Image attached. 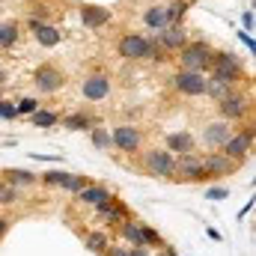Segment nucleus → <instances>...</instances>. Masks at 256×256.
<instances>
[{
    "label": "nucleus",
    "mask_w": 256,
    "mask_h": 256,
    "mask_svg": "<svg viewBox=\"0 0 256 256\" xmlns=\"http://www.w3.org/2000/svg\"><path fill=\"white\" fill-rule=\"evenodd\" d=\"M164 48L155 42V39H146V36H137V33H126L120 39V57L126 60H155L161 63L164 57Z\"/></svg>",
    "instance_id": "obj_1"
},
{
    "label": "nucleus",
    "mask_w": 256,
    "mask_h": 256,
    "mask_svg": "<svg viewBox=\"0 0 256 256\" xmlns=\"http://www.w3.org/2000/svg\"><path fill=\"white\" fill-rule=\"evenodd\" d=\"M212 78H218V80H226V84H236L242 74H244V68H242V60L232 54V51H214L212 54Z\"/></svg>",
    "instance_id": "obj_2"
},
{
    "label": "nucleus",
    "mask_w": 256,
    "mask_h": 256,
    "mask_svg": "<svg viewBox=\"0 0 256 256\" xmlns=\"http://www.w3.org/2000/svg\"><path fill=\"white\" fill-rule=\"evenodd\" d=\"M212 48L206 45V42H188L185 48H179V63L182 68H188V72H208V66H212Z\"/></svg>",
    "instance_id": "obj_3"
},
{
    "label": "nucleus",
    "mask_w": 256,
    "mask_h": 256,
    "mask_svg": "<svg viewBox=\"0 0 256 256\" xmlns=\"http://www.w3.org/2000/svg\"><path fill=\"white\" fill-rule=\"evenodd\" d=\"M63 84H66V74L57 66L45 63V66H36V68H33V86H36L42 96H54L57 90H63Z\"/></svg>",
    "instance_id": "obj_4"
},
{
    "label": "nucleus",
    "mask_w": 256,
    "mask_h": 256,
    "mask_svg": "<svg viewBox=\"0 0 256 256\" xmlns=\"http://www.w3.org/2000/svg\"><path fill=\"white\" fill-rule=\"evenodd\" d=\"M206 84H208V78L202 72H188V68H179L170 78V86L182 96H206Z\"/></svg>",
    "instance_id": "obj_5"
},
{
    "label": "nucleus",
    "mask_w": 256,
    "mask_h": 256,
    "mask_svg": "<svg viewBox=\"0 0 256 256\" xmlns=\"http://www.w3.org/2000/svg\"><path fill=\"white\" fill-rule=\"evenodd\" d=\"M146 170L158 179H176V155L167 149H149L146 152Z\"/></svg>",
    "instance_id": "obj_6"
},
{
    "label": "nucleus",
    "mask_w": 256,
    "mask_h": 256,
    "mask_svg": "<svg viewBox=\"0 0 256 256\" xmlns=\"http://www.w3.org/2000/svg\"><path fill=\"white\" fill-rule=\"evenodd\" d=\"M220 149H224L226 158H232L236 164H242L250 155V149H254V126H248L244 131H238V134H230V140Z\"/></svg>",
    "instance_id": "obj_7"
},
{
    "label": "nucleus",
    "mask_w": 256,
    "mask_h": 256,
    "mask_svg": "<svg viewBox=\"0 0 256 256\" xmlns=\"http://www.w3.org/2000/svg\"><path fill=\"white\" fill-rule=\"evenodd\" d=\"M218 114H220V120H244L248 114H250V96H244V92H230L226 98H220L218 102Z\"/></svg>",
    "instance_id": "obj_8"
},
{
    "label": "nucleus",
    "mask_w": 256,
    "mask_h": 256,
    "mask_svg": "<svg viewBox=\"0 0 256 256\" xmlns=\"http://www.w3.org/2000/svg\"><path fill=\"white\" fill-rule=\"evenodd\" d=\"M176 179H182V182H202V179H208V173H206V167H202V158L200 155H176Z\"/></svg>",
    "instance_id": "obj_9"
},
{
    "label": "nucleus",
    "mask_w": 256,
    "mask_h": 256,
    "mask_svg": "<svg viewBox=\"0 0 256 256\" xmlns=\"http://www.w3.org/2000/svg\"><path fill=\"white\" fill-rule=\"evenodd\" d=\"M80 96H84L86 102H104V98L110 96V78L102 74V72L84 78V84H80Z\"/></svg>",
    "instance_id": "obj_10"
},
{
    "label": "nucleus",
    "mask_w": 256,
    "mask_h": 256,
    "mask_svg": "<svg viewBox=\"0 0 256 256\" xmlns=\"http://www.w3.org/2000/svg\"><path fill=\"white\" fill-rule=\"evenodd\" d=\"M202 167H206L208 179H224V176H230V173L238 170V164H236L232 158H226L224 152H208V155H202Z\"/></svg>",
    "instance_id": "obj_11"
},
{
    "label": "nucleus",
    "mask_w": 256,
    "mask_h": 256,
    "mask_svg": "<svg viewBox=\"0 0 256 256\" xmlns=\"http://www.w3.org/2000/svg\"><path fill=\"white\" fill-rule=\"evenodd\" d=\"M110 143L120 149V152H137L140 149V143H143V137H140V128L134 126H116L114 128V134H110Z\"/></svg>",
    "instance_id": "obj_12"
},
{
    "label": "nucleus",
    "mask_w": 256,
    "mask_h": 256,
    "mask_svg": "<svg viewBox=\"0 0 256 256\" xmlns=\"http://www.w3.org/2000/svg\"><path fill=\"white\" fill-rule=\"evenodd\" d=\"M155 42H158L164 51H179V48L188 45V30H185L182 24H167V27L155 36Z\"/></svg>",
    "instance_id": "obj_13"
},
{
    "label": "nucleus",
    "mask_w": 256,
    "mask_h": 256,
    "mask_svg": "<svg viewBox=\"0 0 256 256\" xmlns=\"http://www.w3.org/2000/svg\"><path fill=\"white\" fill-rule=\"evenodd\" d=\"M230 134H232V128L226 120H218V122H208L206 131H202V140H206V146H212V149H220L226 140H230Z\"/></svg>",
    "instance_id": "obj_14"
},
{
    "label": "nucleus",
    "mask_w": 256,
    "mask_h": 256,
    "mask_svg": "<svg viewBox=\"0 0 256 256\" xmlns=\"http://www.w3.org/2000/svg\"><path fill=\"white\" fill-rule=\"evenodd\" d=\"M80 21H84V27H90V30H96V27H104V24L110 21V9L86 3V6H80Z\"/></svg>",
    "instance_id": "obj_15"
},
{
    "label": "nucleus",
    "mask_w": 256,
    "mask_h": 256,
    "mask_svg": "<svg viewBox=\"0 0 256 256\" xmlns=\"http://www.w3.org/2000/svg\"><path fill=\"white\" fill-rule=\"evenodd\" d=\"M33 36H36V42H39L42 48H54V45H60V39H63V33H60L54 24H36V27H33Z\"/></svg>",
    "instance_id": "obj_16"
},
{
    "label": "nucleus",
    "mask_w": 256,
    "mask_h": 256,
    "mask_svg": "<svg viewBox=\"0 0 256 256\" xmlns=\"http://www.w3.org/2000/svg\"><path fill=\"white\" fill-rule=\"evenodd\" d=\"M167 152H176V155H188V152H194V137L188 134V131L167 134Z\"/></svg>",
    "instance_id": "obj_17"
},
{
    "label": "nucleus",
    "mask_w": 256,
    "mask_h": 256,
    "mask_svg": "<svg viewBox=\"0 0 256 256\" xmlns=\"http://www.w3.org/2000/svg\"><path fill=\"white\" fill-rule=\"evenodd\" d=\"M78 200H80V202H86V206H98V202L110 200V191H108L104 185H86L84 191L78 194Z\"/></svg>",
    "instance_id": "obj_18"
},
{
    "label": "nucleus",
    "mask_w": 256,
    "mask_h": 256,
    "mask_svg": "<svg viewBox=\"0 0 256 256\" xmlns=\"http://www.w3.org/2000/svg\"><path fill=\"white\" fill-rule=\"evenodd\" d=\"M120 232H122V238H126L131 248H143V236H140V220H122L120 224Z\"/></svg>",
    "instance_id": "obj_19"
},
{
    "label": "nucleus",
    "mask_w": 256,
    "mask_h": 256,
    "mask_svg": "<svg viewBox=\"0 0 256 256\" xmlns=\"http://www.w3.org/2000/svg\"><path fill=\"white\" fill-rule=\"evenodd\" d=\"M3 179L12 188H18V185H36L39 182V176L36 173H27V170H3Z\"/></svg>",
    "instance_id": "obj_20"
},
{
    "label": "nucleus",
    "mask_w": 256,
    "mask_h": 256,
    "mask_svg": "<svg viewBox=\"0 0 256 256\" xmlns=\"http://www.w3.org/2000/svg\"><path fill=\"white\" fill-rule=\"evenodd\" d=\"M21 39V27L15 21H3L0 24V48H12Z\"/></svg>",
    "instance_id": "obj_21"
},
{
    "label": "nucleus",
    "mask_w": 256,
    "mask_h": 256,
    "mask_svg": "<svg viewBox=\"0 0 256 256\" xmlns=\"http://www.w3.org/2000/svg\"><path fill=\"white\" fill-rule=\"evenodd\" d=\"M60 122H63V128H68V131H90V128L96 126V120H92L90 114H72V116L60 120Z\"/></svg>",
    "instance_id": "obj_22"
},
{
    "label": "nucleus",
    "mask_w": 256,
    "mask_h": 256,
    "mask_svg": "<svg viewBox=\"0 0 256 256\" xmlns=\"http://www.w3.org/2000/svg\"><path fill=\"white\" fill-rule=\"evenodd\" d=\"M30 122H33V128H54V126H60V114L39 108L36 114H30Z\"/></svg>",
    "instance_id": "obj_23"
},
{
    "label": "nucleus",
    "mask_w": 256,
    "mask_h": 256,
    "mask_svg": "<svg viewBox=\"0 0 256 256\" xmlns=\"http://www.w3.org/2000/svg\"><path fill=\"white\" fill-rule=\"evenodd\" d=\"M143 21L152 27V30H164L167 27V15H164V6H149L143 12Z\"/></svg>",
    "instance_id": "obj_24"
},
{
    "label": "nucleus",
    "mask_w": 256,
    "mask_h": 256,
    "mask_svg": "<svg viewBox=\"0 0 256 256\" xmlns=\"http://www.w3.org/2000/svg\"><path fill=\"white\" fill-rule=\"evenodd\" d=\"M230 92H232V84L218 80V78H208V84H206V96H212L214 102H220V98H226Z\"/></svg>",
    "instance_id": "obj_25"
},
{
    "label": "nucleus",
    "mask_w": 256,
    "mask_h": 256,
    "mask_svg": "<svg viewBox=\"0 0 256 256\" xmlns=\"http://www.w3.org/2000/svg\"><path fill=\"white\" fill-rule=\"evenodd\" d=\"M185 12H188V3H185V0H173L170 6H164V15H167V24H182V18H185Z\"/></svg>",
    "instance_id": "obj_26"
},
{
    "label": "nucleus",
    "mask_w": 256,
    "mask_h": 256,
    "mask_svg": "<svg viewBox=\"0 0 256 256\" xmlns=\"http://www.w3.org/2000/svg\"><path fill=\"white\" fill-rule=\"evenodd\" d=\"M108 244H110V238H108V232H102V230H96V232L86 236V248H90L92 254H104Z\"/></svg>",
    "instance_id": "obj_27"
},
{
    "label": "nucleus",
    "mask_w": 256,
    "mask_h": 256,
    "mask_svg": "<svg viewBox=\"0 0 256 256\" xmlns=\"http://www.w3.org/2000/svg\"><path fill=\"white\" fill-rule=\"evenodd\" d=\"M68 176H72V173H66V170H48V173H42V176H39V182H42V185H48V188H63Z\"/></svg>",
    "instance_id": "obj_28"
},
{
    "label": "nucleus",
    "mask_w": 256,
    "mask_h": 256,
    "mask_svg": "<svg viewBox=\"0 0 256 256\" xmlns=\"http://www.w3.org/2000/svg\"><path fill=\"white\" fill-rule=\"evenodd\" d=\"M140 236H143V248H164V238L149 224H140Z\"/></svg>",
    "instance_id": "obj_29"
},
{
    "label": "nucleus",
    "mask_w": 256,
    "mask_h": 256,
    "mask_svg": "<svg viewBox=\"0 0 256 256\" xmlns=\"http://www.w3.org/2000/svg\"><path fill=\"white\" fill-rule=\"evenodd\" d=\"M86 185H90V179H86V176H78V173H72V176H68V179H66L63 191H68V194H74V196H78V194L84 191V188H86Z\"/></svg>",
    "instance_id": "obj_30"
},
{
    "label": "nucleus",
    "mask_w": 256,
    "mask_h": 256,
    "mask_svg": "<svg viewBox=\"0 0 256 256\" xmlns=\"http://www.w3.org/2000/svg\"><path fill=\"white\" fill-rule=\"evenodd\" d=\"M90 134H92V146H96V149H108V146H114V143H110V134H108L102 126H92L90 128Z\"/></svg>",
    "instance_id": "obj_31"
},
{
    "label": "nucleus",
    "mask_w": 256,
    "mask_h": 256,
    "mask_svg": "<svg viewBox=\"0 0 256 256\" xmlns=\"http://www.w3.org/2000/svg\"><path fill=\"white\" fill-rule=\"evenodd\" d=\"M15 110H18V116H30V114H36V110H39V102L27 96V98H21V102L15 104Z\"/></svg>",
    "instance_id": "obj_32"
},
{
    "label": "nucleus",
    "mask_w": 256,
    "mask_h": 256,
    "mask_svg": "<svg viewBox=\"0 0 256 256\" xmlns=\"http://www.w3.org/2000/svg\"><path fill=\"white\" fill-rule=\"evenodd\" d=\"M18 116V110H15V102H6V98H0V120H15Z\"/></svg>",
    "instance_id": "obj_33"
},
{
    "label": "nucleus",
    "mask_w": 256,
    "mask_h": 256,
    "mask_svg": "<svg viewBox=\"0 0 256 256\" xmlns=\"http://www.w3.org/2000/svg\"><path fill=\"white\" fill-rule=\"evenodd\" d=\"M15 200H18V191H15L12 185H9V188H0V206H12Z\"/></svg>",
    "instance_id": "obj_34"
},
{
    "label": "nucleus",
    "mask_w": 256,
    "mask_h": 256,
    "mask_svg": "<svg viewBox=\"0 0 256 256\" xmlns=\"http://www.w3.org/2000/svg\"><path fill=\"white\" fill-rule=\"evenodd\" d=\"M104 256H128V250L122 248V244H108V250H104Z\"/></svg>",
    "instance_id": "obj_35"
},
{
    "label": "nucleus",
    "mask_w": 256,
    "mask_h": 256,
    "mask_svg": "<svg viewBox=\"0 0 256 256\" xmlns=\"http://www.w3.org/2000/svg\"><path fill=\"white\" fill-rule=\"evenodd\" d=\"M242 21H244V27H248V33H250V30H254V12H250V9H248V12H244V18H242Z\"/></svg>",
    "instance_id": "obj_36"
},
{
    "label": "nucleus",
    "mask_w": 256,
    "mask_h": 256,
    "mask_svg": "<svg viewBox=\"0 0 256 256\" xmlns=\"http://www.w3.org/2000/svg\"><path fill=\"white\" fill-rule=\"evenodd\" d=\"M208 196H212V200H224V196H226V188H212Z\"/></svg>",
    "instance_id": "obj_37"
},
{
    "label": "nucleus",
    "mask_w": 256,
    "mask_h": 256,
    "mask_svg": "<svg viewBox=\"0 0 256 256\" xmlns=\"http://www.w3.org/2000/svg\"><path fill=\"white\" fill-rule=\"evenodd\" d=\"M9 224H12V220H9V218H0V238H3V236H6V230H9Z\"/></svg>",
    "instance_id": "obj_38"
},
{
    "label": "nucleus",
    "mask_w": 256,
    "mask_h": 256,
    "mask_svg": "<svg viewBox=\"0 0 256 256\" xmlns=\"http://www.w3.org/2000/svg\"><path fill=\"white\" fill-rule=\"evenodd\" d=\"M128 256H149V250H146V248H131Z\"/></svg>",
    "instance_id": "obj_39"
},
{
    "label": "nucleus",
    "mask_w": 256,
    "mask_h": 256,
    "mask_svg": "<svg viewBox=\"0 0 256 256\" xmlns=\"http://www.w3.org/2000/svg\"><path fill=\"white\" fill-rule=\"evenodd\" d=\"M6 80H9V74H6V68H3V66H0V90H3V86H6Z\"/></svg>",
    "instance_id": "obj_40"
},
{
    "label": "nucleus",
    "mask_w": 256,
    "mask_h": 256,
    "mask_svg": "<svg viewBox=\"0 0 256 256\" xmlns=\"http://www.w3.org/2000/svg\"><path fill=\"white\" fill-rule=\"evenodd\" d=\"M242 39H244V45H248V48L254 51V39H250V33H242Z\"/></svg>",
    "instance_id": "obj_41"
}]
</instances>
